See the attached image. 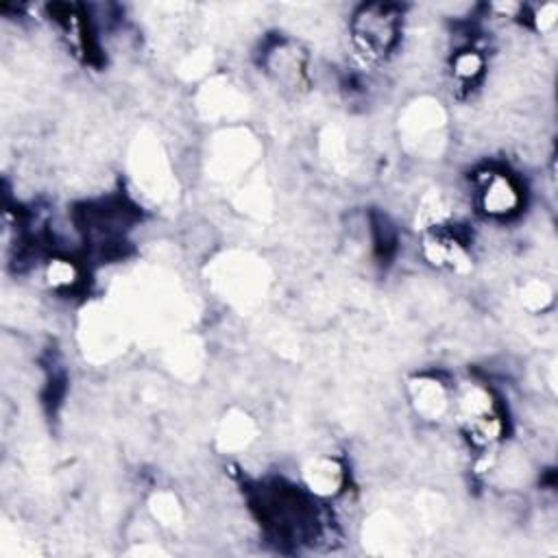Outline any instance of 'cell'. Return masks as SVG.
<instances>
[{
    "label": "cell",
    "mask_w": 558,
    "mask_h": 558,
    "mask_svg": "<svg viewBox=\"0 0 558 558\" xmlns=\"http://www.w3.org/2000/svg\"><path fill=\"white\" fill-rule=\"evenodd\" d=\"M150 512H153L155 521H159L162 526H179L181 521V506L173 493H158V495H153Z\"/></svg>",
    "instance_id": "cell-9"
},
{
    "label": "cell",
    "mask_w": 558,
    "mask_h": 558,
    "mask_svg": "<svg viewBox=\"0 0 558 558\" xmlns=\"http://www.w3.org/2000/svg\"><path fill=\"white\" fill-rule=\"evenodd\" d=\"M477 201H480V210L489 219H509L521 205L519 185L511 175L489 173L482 179Z\"/></svg>",
    "instance_id": "cell-2"
},
{
    "label": "cell",
    "mask_w": 558,
    "mask_h": 558,
    "mask_svg": "<svg viewBox=\"0 0 558 558\" xmlns=\"http://www.w3.org/2000/svg\"><path fill=\"white\" fill-rule=\"evenodd\" d=\"M519 299L528 313L539 314L545 313L552 305V301H554V290H552L550 284H545L543 279H530L521 286Z\"/></svg>",
    "instance_id": "cell-7"
},
{
    "label": "cell",
    "mask_w": 558,
    "mask_h": 558,
    "mask_svg": "<svg viewBox=\"0 0 558 558\" xmlns=\"http://www.w3.org/2000/svg\"><path fill=\"white\" fill-rule=\"evenodd\" d=\"M556 18H558V7H556V4H552V3L541 4L539 12L535 13L537 31H539V33H550L552 29L556 27Z\"/></svg>",
    "instance_id": "cell-10"
},
{
    "label": "cell",
    "mask_w": 558,
    "mask_h": 558,
    "mask_svg": "<svg viewBox=\"0 0 558 558\" xmlns=\"http://www.w3.org/2000/svg\"><path fill=\"white\" fill-rule=\"evenodd\" d=\"M451 73L460 83H474L485 73V57L474 48H465L451 59Z\"/></svg>",
    "instance_id": "cell-8"
},
{
    "label": "cell",
    "mask_w": 558,
    "mask_h": 558,
    "mask_svg": "<svg viewBox=\"0 0 558 558\" xmlns=\"http://www.w3.org/2000/svg\"><path fill=\"white\" fill-rule=\"evenodd\" d=\"M82 279L79 266L68 258H55L47 264V284L57 293L73 290Z\"/></svg>",
    "instance_id": "cell-6"
},
{
    "label": "cell",
    "mask_w": 558,
    "mask_h": 558,
    "mask_svg": "<svg viewBox=\"0 0 558 558\" xmlns=\"http://www.w3.org/2000/svg\"><path fill=\"white\" fill-rule=\"evenodd\" d=\"M304 485L314 497L328 500L336 497L345 486L343 462L331 456H319L304 467Z\"/></svg>",
    "instance_id": "cell-4"
},
{
    "label": "cell",
    "mask_w": 558,
    "mask_h": 558,
    "mask_svg": "<svg viewBox=\"0 0 558 558\" xmlns=\"http://www.w3.org/2000/svg\"><path fill=\"white\" fill-rule=\"evenodd\" d=\"M399 35V13L391 4H366L351 20V38L360 55L371 62L386 57Z\"/></svg>",
    "instance_id": "cell-1"
},
{
    "label": "cell",
    "mask_w": 558,
    "mask_h": 558,
    "mask_svg": "<svg viewBox=\"0 0 558 558\" xmlns=\"http://www.w3.org/2000/svg\"><path fill=\"white\" fill-rule=\"evenodd\" d=\"M408 391L416 415H421L427 421H439L451 408L450 389L441 380L430 378V375H419V378L410 382Z\"/></svg>",
    "instance_id": "cell-3"
},
{
    "label": "cell",
    "mask_w": 558,
    "mask_h": 558,
    "mask_svg": "<svg viewBox=\"0 0 558 558\" xmlns=\"http://www.w3.org/2000/svg\"><path fill=\"white\" fill-rule=\"evenodd\" d=\"M253 436L255 425L245 412H234V415H229V419L225 416L219 430V441L225 450H243L253 441Z\"/></svg>",
    "instance_id": "cell-5"
}]
</instances>
